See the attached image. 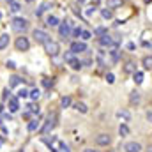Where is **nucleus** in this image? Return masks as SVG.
<instances>
[{"instance_id":"obj_12","label":"nucleus","mask_w":152,"mask_h":152,"mask_svg":"<svg viewBox=\"0 0 152 152\" xmlns=\"http://www.w3.org/2000/svg\"><path fill=\"white\" fill-rule=\"evenodd\" d=\"M20 110V103H18V97H9V112H18Z\"/></svg>"},{"instance_id":"obj_35","label":"nucleus","mask_w":152,"mask_h":152,"mask_svg":"<svg viewBox=\"0 0 152 152\" xmlns=\"http://www.w3.org/2000/svg\"><path fill=\"white\" fill-rule=\"evenodd\" d=\"M60 151H62V152H71V151H69V145H66L64 142H60Z\"/></svg>"},{"instance_id":"obj_43","label":"nucleus","mask_w":152,"mask_h":152,"mask_svg":"<svg viewBox=\"0 0 152 152\" xmlns=\"http://www.w3.org/2000/svg\"><path fill=\"white\" fill-rule=\"evenodd\" d=\"M147 152H152V147H149V149H147Z\"/></svg>"},{"instance_id":"obj_45","label":"nucleus","mask_w":152,"mask_h":152,"mask_svg":"<svg viewBox=\"0 0 152 152\" xmlns=\"http://www.w3.org/2000/svg\"><path fill=\"white\" fill-rule=\"evenodd\" d=\"M25 2H34V0H25Z\"/></svg>"},{"instance_id":"obj_36","label":"nucleus","mask_w":152,"mask_h":152,"mask_svg":"<svg viewBox=\"0 0 152 152\" xmlns=\"http://www.w3.org/2000/svg\"><path fill=\"white\" fill-rule=\"evenodd\" d=\"M106 81H108V83L112 85V83H113V81H115V76L112 75V73H108V75H106Z\"/></svg>"},{"instance_id":"obj_42","label":"nucleus","mask_w":152,"mask_h":152,"mask_svg":"<svg viewBox=\"0 0 152 152\" xmlns=\"http://www.w3.org/2000/svg\"><path fill=\"white\" fill-rule=\"evenodd\" d=\"M143 2H145V4H151L152 0H143Z\"/></svg>"},{"instance_id":"obj_33","label":"nucleus","mask_w":152,"mask_h":152,"mask_svg":"<svg viewBox=\"0 0 152 152\" xmlns=\"http://www.w3.org/2000/svg\"><path fill=\"white\" fill-rule=\"evenodd\" d=\"M5 67H7V69H16V64H14L12 60H7V62H5Z\"/></svg>"},{"instance_id":"obj_3","label":"nucleus","mask_w":152,"mask_h":152,"mask_svg":"<svg viewBox=\"0 0 152 152\" xmlns=\"http://www.w3.org/2000/svg\"><path fill=\"white\" fill-rule=\"evenodd\" d=\"M11 23H12V30L18 32V34H23V32L28 28V21H27L25 18H14Z\"/></svg>"},{"instance_id":"obj_41","label":"nucleus","mask_w":152,"mask_h":152,"mask_svg":"<svg viewBox=\"0 0 152 152\" xmlns=\"http://www.w3.org/2000/svg\"><path fill=\"white\" fill-rule=\"evenodd\" d=\"M2 112H4V104H0V113H2Z\"/></svg>"},{"instance_id":"obj_1","label":"nucleus","mask_w":152,"mask_h":152,"mask_svg":"<svg viewBox=\"0 0 152 152\" xmlns=\"http://www.w3.org/2000/svg\"><path fill=\"white\" fill-rule=\"evenodd\" d=\"M42 46H44V51H46L50 57H57L58 51H60V44H58L57 41H51V39H48Z\"/></svg>"},{"instance_id":"obj_13","label":"nucleus","mask_w":152,"mask_h":152,"mask_svg":"<svg viewBox=\"0 0 152 152\" xmlns=\"http://www.w3.org/2000/svg\"><path fill=\"white\" fill-rule=\"evenodd\" d=\"M136 71V64L133 62V60H127L126 62V66H124V73H127V75H133Z\"/></svg>"},{"instance_id":"obj_21","label":"nucleus","mask_w":152,"mask_h":152,"mask_svg":"<svg viewBox=\"0 0 152 152\" xmlns=\"http://www.w3.org/2000/svg\"><path fill=\"white\" fill-rule=\"evenodd\" d=\"M133 80H134L136 85H140V83L143 81V73H142V71H134V73H133Z\"/></svg>"},{"instance_id":"obj_25","label":"nucleus","mask_w":152,"mask_h":152,"mask_svg":"<svg viewBox=\"0 0 152 152\" xmlns=\"http://www.w3.org/2000/svg\"><path fill=\"white\" fill-rule=\"evenodd\" d=\"M142 64H143V67H145V69H152V55H151V57H143Z\"/></svg>"},{"instance_id":"obj_2","label":"nucleus","mask_w":152,"mask_h":152,"mask_svg":"<svg viewBox=\"0 0 152 152\" xmlns=\"http://www.w3.org/2000/svg\"><path fill=\"white\" fill-rule=\"evenodd\" d=\"M57 126V113H50L48 115V118H46V122H44V126L41 127V134H48L53 127Z\"/></svg>"},{"instance_id":"obj_4","label":"nucleus","mask_w":152,"mask_h":152,"mask_svg":"<svg viewBox=\"0 0 152 152\" xmlns=\"http://www.w3.org/2000/svg\"><path fill=\"white\" fill-rule=\"evenodd\" d=\"M14 46H16L18 51H28L30 50V41H28V37H25V36H20V37H16Z\"/></svg>"},{"instance_id":"obj_22","label":"nucleus","mask_w":152,"mask_h":152,"mask_svg":"<svg viewBox=\"0 0 152 152\" xmlns=\"http://www.w3.org/2000/svg\"><path fill=\"white\" fill-rule=\"evenodd\" d=\"M60 106H62V108H69V106H71V96H64V97L60 99Z\"/></svg>"},{"instance_id":"obj_9","label":"nucleus","mask_w":152,"mask_h":152,"mask_svg":"<svg viewBox=\"0 0 152 152\" xmlns=\"http://www.w3.org/2000/svg\"><path fill=\"white\" fill-rule=\"evenodd\" d=\"M50 7H51V2H50V0H44L42 4H39V7L36 9V16H37V18H39V16H42Z\"/></svg>"},{"instance_id":"obj_40","label":"nucleus","mask_w":152,"mask_h":152,"mask_svg":"<svg viewBox=\"0 0 152 152\" xmlns=\"http://www.w3.org/2000/svg\"><path fill=\"white\" fill-rule=\"evenodd\" d=\"M83 152H99V151H96V149H90V147H87V149H85Z\"/></svg>"},{"instance_id":"obj_11","label":"nucleus","mask_w":152,"mask_h":152,"mask_svg":"<svg viewBox=\"0 0 152 152\" xmlns=\"http://www.w3.org/2000/svg\"><path fill=\"white\" fill-rule=\"evenodd\" d=\"M140 101H142V94H140L138 90H133L131 96H129V103L134 106V104H140Z\"/></svg>"},{"instance_id":"obj_8","label":"nucleus","mask_w":152,"mask_h":152,"mask_svg":"<svg viewBox=\"0 0 152 152\" xmlns=\"http://www.w3.org/2000/svg\"><path fill=\"white\" fill-rule=\"evenodd\" d=\"M71 27H73L71 23H66V21H64V23L58 27V34H60V37H69V36H71Z\"/></svg>"},{"instance_id":"obj_32","label":"nucleus","mask_w":152,"mask_h":152,"mask_svg":"<svg viewBox=\"0 0 152 152\" xmlns=\"http://www.w3.org/2000/svg\"><path fill=\"white\" fill-rule=\"evenodd\" d=\"M94 32H96V34L101 37V36H104V34H106V28H104V27H99V28H96Z\"/></svg>"},{"instance_id":"obj_7","label":"nucleus","mask_w":152,"mask_h":152,"mask_svg":"<svg viewBox=\"0 0 152 152\" xmlns=\"http://www.w3.org/2000/svg\"><path fill=\"white\" fill-rule=\"evenodd\" d=\"M122 151L124 152H142V143H138V142H127V143H124Z\"/></svg>"},{"instance_id":"obj_6","label":"nucleus","mask_w":152,"mask_h":152,"mask_svg":"<svg viewBox=\"0 0 152 152\" xmlns=\"http://www.w3.org/2000/svg\"><path fill=\"white\" fill-rule=\"evenodd\" d=\"M96 143H97L99 147H108V145L112 143V136L106 134V133H101V134L96 136Z\"/></svg>"},{"instance_id":"obj_48","label":"nucleus","mask_w":152,"mask_h":152,"mask_svg":"<svg viewBox=\"0 0 152 152\" xmlns=\"http://www.w3.org/2000/svg\"><path fill=\"white\" fill-rule=\"evenodd\" d=\"M0 18H2V14H0Z\"/></svg>"},{"instance_id":"obj_5","label":"nucleus","mask_w":152,"mask_h":152,"mask_svg":"<svg viewBox=\"0 0 152 152\" xmlns=\"http://www.w3.org/2000/svg\"><path fill=\"white\" fill-rule=\"evenodd\" d=\"M32 37L36 39V42H39V44H44L48 39H51L48 32H44V30H41V28H36V30L32 32Z\"/></svg>"},{"instance_id":"obj_28","label":"nucleus","mask_w":152,"mask_h":152,"mask_svg":"<svg viewBox=\"0 0 152 152\" xmlns=\"http://www.w3.org/2000/svg\"><path fill=\"white\" fill-rule=\"evenodd\" d=\"M118 133H120V136H127V134H129V127H127L126 124H120V127H118Z\"/></svg>"},{"instance_id":"obj_14","label":"nucleus","mask_w":152,"mask_h":152,"mask_svg":"<svg viewBox=\"0 0 152 152\" xmlns=\"http://www.w3.org/2000/svg\"><path fill=\"white\" fill-rule=\"evenodd\" d=\"M58 23H60V21H58V18H57V16H53V14H50V16L46 18V25H48V27H58Z\"/></svg>"},{"instance_id":"obj_39","label":"nucleus","mask_w":152,"mask_h":152,"mask_svg":"<svg viewBox=\"0 0 152 152\" xmlns=\"http://www.w3.org/2000/svg\"><path fill=\"white\" fill-rule=\"evenodd\" d=\"M42 85H44V87H50V80H48V78H44V80H42Z\"/></svg>"},{"instance_id":"obj_16","label":"nucleus","mask_w":152,"mask_h":152,"mask_svg":"<svg viewBox=\"0 0 152 152\" xmlns=\"http://www.w3.org/2000/svg\"><path fill=\"white\" fill-rule=\"evenodd\" d=\"M122 4H124V0H106V7H110V9H117Z\"/></svg>"},{"instance_id":"obj_26","label":"nucleus","mask_w":152,"mask_h":152,"mask_svg":"<svg viewBox=\"0 0 152 152\" xmlns=\"http://www.w3.org/2000/svg\"><path fill=\"white\" fill-rule=\"evenodd\" d=\"M117 117H118V118H124V120H129V118H131L129 112H126V110H118V112H117Z\"/></svg>"},{"instance_id":"obj_37","label":"nucleus","mask_w":152,"mask_h":152,"mask_svg":"<svg viewBox=\"0 0 152 152\" xmlns=\"http://www.w3.org/2000/svg\"><path fill=\"white\" fill-rule=\"evenodd\" d=\"M94 11H96V7H90V9H87V11H85V14H87V16L90 18V16L94 14Z\"/></svg>"},{"instance_id":"obj_17","label":"nucleus","mask_w":152,"mask_h":152,"mask_svg":"<svg viewBox=\"0 0 152 152\" xmlns=\"http://www.w3.org/2000/svg\"><path fill=\"white\" fill-rule=\"evenodd\" d=\"M101 16H103L104 20H112V18H113V9H110V7L101 9Z\"/></svg>"},{"instance_id":"obj_30","label":"nucleus","mask_w":152,"mask_h":152,"mask_svg":"<svg viewBox=\"0 0 152 152\" xmlns=\"http://www.w3.org/2000/svg\"><path fill=\"white\" fill-rule=\"evenodd\" d=\"M80 37L83 39V41H88V39L92 37V34H90L88 30H81V34H80Z\"/></svg>"},{"instance_id":"obj_44","label":"nucleus","mask_w":152,"mask_h":152,"mask_svg":"<svg viewBox=\"0 0 152 152\" xmlns=\"http://www.w3.org/2000/svg\"><path fill=\"white\" fill-rule=\"evenodd\" d=\"M7 2H9V4H11V2H16V0H7Z\"/></svg>"},{"instance_id":"obj_47","label":"nucleus","mask_w":152,"mask_h":152,"mask_svg":"<svg viewBox=\"0 0 152 152\" xmlns=\"http://www.w3.org/2000/svg\"><path fill=\"white\" fill-rule=\"evenodd\" d=\"M18 152H23V151H18Z\"/></svg>"},{"instance_id":"obj_24","label":"nucleus","mask_w":152,"mask_h":152,"mask_svg":"<svg viewBox=\"0 0 152 152\" xmlns=\"http://www.w3.org/2000/svg\"><path fill=\"white\" fill-rule=\"evenodd\" d=\"M28 97H30L32 101H37L39 97H41V90H39V88H34V90H30V94H28Z\"/></svg>"},{"instance_id":"obj_27","label":"nucleus","mask_w":152,"mask_h":152,"mask_svg":"<svg viewBox=\"0 0 152 152\" xmlns=\"http://www.w3.org/2000/svg\"><path fill=\"white\" fill-rule=\"evenodd\" d=\"M37 126H39V120H36V118H34V120H30V122H28L27 129H28V131L32 133V131H36V129H37Z\"/></svg>"},{"instance_id":"obj_29","label":"nucleus","mask_w":152,"mask_h":152,"mask_svg":"<svg viewBox=\"0 0 152 152\" xmlns=\"http://www.w3.org/2000/svg\"><path fill=\"white\" fill-rule=\"evenodd\" d=\"M28 94H30V92H28L27 88H20V92H18V97H20V99H25V97H28Z\"/></svg>"},{"instance_id":"obj_38","label":"nucleus","mask_w":152,"mask_h":152,"mask_svg":"<svg viewBox=\"0 0 152 152\" xmlns=\"http://www.w3.org/2000/svg\"><path fill=\"white\" fill-rule=\"evenodd\" d=\"M2 99H9V88H4V92H2Z\"/></svg>"},{"instance_id":"obj_20","label":"nucleus","mask_w":152,"mask_h":152,"mask_svg":"<svg viewBox=\"0 0 152 152\" xmlns=\"http://www.w3.org/2000/svg\"><path fill=\"white\" fill-rule=\"evenodd\" d=\"M108 53H110V57H112V62L117 64V62H118V58H120V51H118L117 48H113V50H112V51H108Z\"/></svg>"},{"instance_id":"obj_15","label":"nucleus","mask_w":152,"mask_h":152,"mask_svg":"<svg viewBox=\"0 0 152 152\" xmlns=\"http://www.w3.org/2000/svg\"><path fill=\"white\" fill-rule=\"evenodd\" d=\"M9 46V34H2L0 36V50H5Z\"/></svg>"},{"instance_id":"obj_18","label":"nucleus","mask_w":152,"mask_h":152,"mask_svg":"<svg viewBox=\"0 0 152 152\" xmlns=\"http://www.w3.org/2000/svg\"><path fill=\"white\" fill-rule=\"evenodd\" d=\"M20 83H21V78H20V76H11V78H9V88H12V87H16V85H20Z\"/></svg>"},{"instance_id":"obj_23","label":"nucleus","mask_w":152,"mask_h":152,"mask_svg":"<svg viewBox=\"0 0 152 152\" xmlns=\"http://www.w3.org/2000/svg\"><path fill=\"white\" fill-rule=\"evenodd\" d=\"M75 110H78L80 113H87V112H88V108H87V104H85V103H76Z\"/></svg>"},{"instance_id":"obj_10","label":"nucleus","mask_w":152,"mask_h":152,"mask_svg":"<svg viewBox=\"0 0 152 152\" xmlns=\"http://www.w3.org/2000/svg\"><path fill=\"white\" fill-rule=\"evenodd\" d=\"M71 51L73 53H83V51H87V44L85 42H80V41H75L71 44Z\"/></svg>"},{"instance_id":"obj_31","label":"nucleus","mask_w":152,"mask_h":152,"mask_svg":"<svg viewBox=\"0 0 152 152\" xmlns=\"http://www.w3.org/2000/svg\"><path fill=\"white\" fill-rule=\"evenodd\" d=\"M9 7H11V11H14V12H18V11L21 9V5H20L18 2H11V4H9Z\"/></svg>"},{"instance_id":"obj_34","label":"nucleus","mask_w":152,"mask_h":152,"mask_svg":"<svg viewBox=\"0 0 152 152\" xmlns=\"http://www.w3.org/2000/svg\"><path fill=\"white\" fill-rule=\"evenodd\" d=\"M80 34H81V28H80V27H76L75 30H73V34H71V36H73V37H80Z\"/></svg>"},{"instance_id":"obj_46","label":"nucleus","mask_w":152,"mask_h":152,"mask_svg":"<svg viewBox=\"0 0 152 152\" xmlns=\"http://www.w3.org/2000/svg\"><path fill=\"white\" fill-rule=\"evenodd\" d=\"M80 2H85V0H80Z\"/></svg>"},{"instance_id":"obj_19","label":"nucleus","mask_w":152,"mask_h":152,"mask_svg":"<svg viewBox=\"0 0 152 152\" xmlns=\"http://www.w3.org/2000/svg\"><path fill=\"white\" fill-rule=\"evenodd\" d=\"M69 66H71V69H75V71H80V69H81V62H80L78 58H75V57L69 60Z\"/></svg>"}]
</instances>
